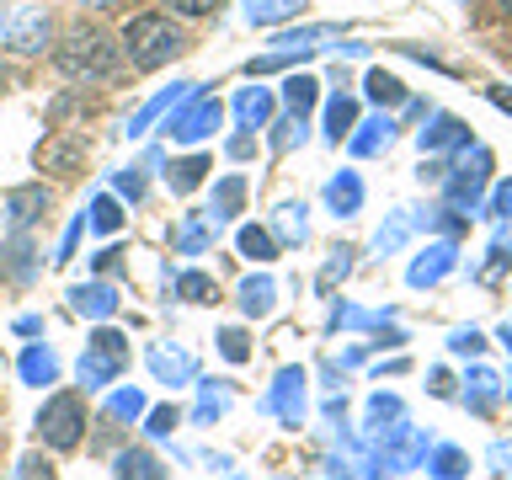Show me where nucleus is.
Returning a JSON list of instances; mask_svg holds the SVG:
<instances>
[{"mask_svg":"<svg viewBox=\"0 0 512 480\" xmlns=\"http://www.w3.org/2000/svg\"><path fill=\"white\" fill-rule=\"evenodd\" d=\"M486 96H491V102H496V107H502V112H512V86H491Z\"/></svg>","mask_w":512,"mask_h":480,"instance_id":"nucleus-57","label":"nucleus"},{"mask_svg":"<svg viewBox=\"0 0 512 480\" xmlns=\"http://www.w3.org/2000/svg\"><path fill=\"white\" fill-rule=\"evenodd\" d=\"M224 150H230V160H246V155L256 150V134H251V128H235V134H230V144H224Z\"/></svg>","mask_w":512,"mask_h":480,"instance_id":"nucleus-53","label":"nucleus"},{"mask_svg":"<svg viewBox=\"0 0 512 480\" xmlns=\"http://www.w3.org/2000/svg\"><path fill=\"white\" fill-rule=\"evenodd\" d=\"M502 11H507V16H512V0H502Z\"/></svg>","mask_w":512,"mask_h":480,"instance_id":"nucleus-61","label":"nucleus"},{"mask_svg":"<svg viewBox=\"0 0 512 480\" xmlns=\"http://www.w3.org/2000/svg\"><path fill=\"white\" fill-rule=\"evenodd\" d=\"M38 272H43V256H38V246L27 240V230H11L6 251H0V278H11V283H32Z\"/></svg>","mask_w":512,"mask_h":480,"instance_id":"nucleus-18","label":"nucleus"},{"mask_svg":"<svg viewBox=\"0 0 512 480\" xmlns=\"http://www.w3.org/2000/svg\"><path fill=\"white\" fill-rule=\"evenodd\" d=\"M395 139H400V123L390 118V112H374L368 123H358V128L347 134V150L358 155V160H374V155H384V150H390Z\"/></svg>","mask_w":512,"mask_h":480,"instance_id":"nucleus-16","label":"nucleus"},{"mask_svg":"<svg viewBox=\"0 0 512 480\" xmlns=\"http://www.w3.org/2000/svg\"><path fill=\"white\" fill-rule=\"evenodd\" d=\"M208 171H214V160H208V155H182V160H171L166 187L176 192V198H187V192H198L208 182Z\"/></svg>","mask_w":512,"mask_h":480,"instance_id":"nucleus-26","label":"nucleus"},{"mask_svg":"<svg viewBox=\"0 0 512 480\" xmlns=\"http://www.w3.org/2000/svg\"><path fill=\"white\" fill-rule=\"evenodd\" d=\"M363 326H384V315L352 310V304H336V310H331V331H363Z\"/></svg>","mask_w":512,"mask_h":480,"instance_id":"nucleus-42","label":"nucleus"},{"mask_svg":"<svg viewBox=\"0 0 512 480\" xmlns=\"http://www.w3.org/2000/svg\"><path fill=\"white\" fill-rule=\"evenodd\" d=\"M304 214H310V208L294 203V198L278 203V208H272V224H267L272 240H278V246H304V240H310V219H304Z\"/></svg>","mask_w":512,"mask_h":480,"instance_id":"nucleus-23","label":"nucleus"},{"mask_svg":"<svg viewBox=\"0 0 512 480\" xmlns=\"http://www.w3.org/2000/svg\"><path fill=\"white\" fill-rule=\"evenodd\" d=\"M491 464H496V470H507V464H512V448L496 443V448H491Z\"/></svg>","mask_w":512,"mask_h":480,"instance_id":"nucleus-58","label":"nucleus"},{"mask_svg":"<svg viewBox=\"0 0 512 480\" xmlns=\"http://www.w3.org/2000/svg\"><path fill=\"white\" fill-rule=\"evenodd\" d=\"M192 91H198V80H176V86L155 91L150 102H144V107L134 112V118H128V128H123V134H128V139H144V134H150V128H155L160 118H171V112L182 107V102H187Z\"/></svg>","mask_w":512,"mask_h":480,"instance_id":"nucleus-10","label":"nucleus"},{"mask_svg":"<svg viewBox=\"0 0 512 480\" xmlns=\"http://www.w3.org/2000/svg\"><path fill=\"white\" fill-rule=\"evenodd\" d=\"M454 267H459V246H454V240H432L427 251H416V256H411L406 283H411V288H438Z\"/></svg>","mask_w":512,"mask_h":480,"instance_id":"nucleus-9","label":"nucleus"},{"mask_svg":"<svg viewBox=\"0 0 512 480\" xmlns=\"http://www.w3.org/2000/svg\"><path fill=\"white\" fill-rule=\"evenodd\" d=\"M326 208L336 219H352L363 208V176L358 171H336L331 182H326Z\"/></svg>","mask_w":512,"mask_h":480,"instance_id":"nucleus-24","label":"nucleus"},{"mask_svg":"<svg viewBox=\"0 0 512 480\" xmlns=\"http://www.w3.org/2000/svg\"><path fill=\"white\" fill-rule=\"evenodd\" d=\"M171 16H187V22H198V16H214L224 0H166Z\"/></svg>","mask_w":512,"mask_h":480,"instance_id":"nucleus-50","label":"nucleus"},{"mask_svg":"<svg viewBox=\"0 0 512 480\" xmlns=\"http://www.w3.org/2000/svg\"><path fill=\"white\" fill-rule=\"evenodd\" d=\"M427 470H432V480H464V475H470V454L454 448V443H443V448H432V454H427Z\"/></svg>","mask_w":512,"mask_h":480,"instance_id":"nucleus-37","label":"nucleus"},{"mask_svg":"<svg viewBox=\"0 0 512 480\" xmlns=\"http://www.w3.org/2000/svg\"><path fill=\"white\" fill-rule=\"evenodd\" d=\"M16 480H54V464L38 459V454H27L22 464H16Z\"/></svg>","mask_w":512,"mask_h":480,"instance_id":"nucleus-52","label":"nucleus"},{"mask_svg":"<svg viewBox=\"0 0 512 480\" xmlns=\"http://www.w3.org/2000/svg\"><path fill=\"white\" fill-rule=\"evenodd\" d=\"M283 102H288V112H299V118H304V112L320 102V80L315 75H288L283 80Z\"/></svg>","mask_w":512,"mask_h":480,"instance_id":"nucleus-38","label":"nucleus"},{"mask_svg":"<svg viewBox=\"0 0 512 480\" xmlns=\"http://www.w3.org/2000/svg\"><path fill=\"white\" fill-rule=\"evenodd\" d=\"M54 64H59L64 80H86V86H96V80H107L112 70H118V43H112L102 27H75L54 43Z\"/></svg>","mask_w":512,"mask_h":480,"instance_id":"nucleus-2","label":"nucleus"},{"mask_svg":"<svg viewBox=\"0 0 512 480\" xmlns=\"http://www.w3.org/2000/svg\"><path fill=\"white\" fill-rule=\"evenodd\" d=\"M267 128H272V150H294V144H304V134H310V128H304V118H299V112H288V118L267 123Z\"/></svg>","mask_w":512,"mask_h":480,"instance_id":"nucleus-41","label":"nucleus"},{"mask_svg":"<svg viewBox=\"0 0 512 480\" xmlns=\"http://www.w3.org/2000/svg\"><path fill=\"white\" fill-rule=\"evenodd\" d=\"M219 352H224L230 363H246V358H251V342H246V331H240V326H224V331H219Z\"/></svg>","mask_w":512,"mask_h":480,"instance_id":"nucleus-46","label":"nucleus"},{"mask_svg":"<svg viewBox=\"0 0 512 480\" xmlns=\"http://www.w3.org/2000/svg\"><path fill=\"white\" fill-rule=\"evenodd\" d=\"M384 422H400V400H395V395H374V400H368V427H363V432L374 438Z\"/></svg>","mask_w":512,"mask_h":480,"instance_id":"nucleus-44","label":"nucleus"},{"mask_svg":"<svg viewBox=\"0 0 512 480\" xmlns=\"http://www.w3.org/2000/svg\"><path fill=\"white\" fill-rule=\"evenodd\" d=\"M304 11V0H246V22L251 27H283Z\"/></svg>","mask_w":512,"mask_h":480,"instance_id":"nucleus-31","label":"nucleus"},{"mask_svg":"<svg viewBox=\"0 0 512 480\" xmlns=\"http://www.w3.org/2000/svg\"><path fill=\"white\" fill-rule=\"evenodd\" d=\"M240 203H246V176H240V171L219 176V182H214V203H208V208H214V214L230 224V219L240 214Z\"/></svg>","mask_w":512,"mask_h":480,"instance_id":"nucleus-33","label":"nucleus"},{"mask_svg":"<svg viewBox=\"0 0 512 480\" xmlns=\"http://www.w3.org/2000/svg\"><path fill=\"white\" fill-rule=\"evenodd\" d=\"M16 374H22V384H32V390H43V384H59V358H54V347L27 342L22 358H16Z\"/></svg>","mask_w":512,"mask_h":480,"instance_id":"nucleus-22","label":"nucleus"},{"mask_svg":"<svg viewBox=\"0 0 512 480\" xmlns=\"http://www.w3.org/2000/svg\"><path fill=\"white\" fill-rule=\"evenodd\" d=\"M326 43H342V27H331V22L283 27V32H272V48H267V54H304V59H310L315 48H326Z\"/></svg>","mask_w":512,"mask_h":480,"instance_id":"nucleus-14","label":"nucleus"},{"mask_svg":"<svg viewBox=\"0 0 512 480\" xmlns=\"http://www.w3.org/2000/svg\"><path fill=\"white\" fill-rule=\"evenodd\" d=\"M464 384H470V390H464V406L480 411V416H486V411L496 406V395H502V379H496L486 363H475L470 374H464Z\"/></svg>","mask_w":512,"mask_h":480,"instance_id":"nucleus-27","label":"nucleus"},{"mask_svg":"<svg viewBox=\"0 0 512 480\" xmlns=\"http://www.w3.org/2000/svg\"><path fill=\"white\" fill-rule=\"evenodd\" d=\"M86 6H96V11H107V6H118V0H86Z\"/></svg>","mask_w":512,"mask_h":480,"instance_id":"nucleus-59","label":"nucleus"},{"mask_svg":"<svg viewBox=\"0 0 512 480\" xmlns=\"http://www.w3.org/2000/svg\"><path fill=\"white\" fill-rule=\"evenodd\" d=\"M480 347H486V336H480L475 326H470V331H454V336H448V352H454V358H480Z\"/></svg>","mask_w":512,"mask_h":480,"instance_id":"nucleus-49","label":"nucleus"},{"mask_svg":"<svg viewBox=\"0 0 512 480\" xmlns=\"http://www.w3.org/2000/svg\"><path fill=\"white\" fill-rule=\"evenodd\" d=\"M235 246H240V256H251V262H272V256H278V240H272L267 224H240Z\"/></svg>","mask_w":512,"mask_h":480,"instance_id":"nucleus-35","label":"nucleus"},{"mask_svg":"<svg viewBox=\"0 0 512 480\" xmlns=\"http://www.w3.org/2000/svg\"><path fill=\"white\" fill-rule=\"evenodd\" d=\"M219 230H224V219L214 214V208H198V214H182V219H176L171 246L182 251V256H203V251L219 240Z\"/></svg>","mask_w":512,"mask_h":480,"instance_id":"nucleus-13","label":"nucleus"},{"mask_svg":"<svg viewBox=\"0 0 512 480\" xmlns=\"http://www.w3.org/2000/svg\"><path fill=\"white\" fill-rule=\"evenodd\" d=\"M48 203H54V192H48L43 182L11 187V192H6V224H11V230H32V224L48 214Z\"/></svg>","mask_w":512,"mask_h":480,"instance_id":"nucleus-15","label":"nucleus"},{"mask_svg":"<svg viewBox=\"0 0 512 480\" xmlns=\"http://www.w3.org/2000/svg\"><path fill=\"white\" fill-rule=\"evenodd\" d=\"M144 411H150V400H144V390H134V384H123V390L107 395V422H144Z\"/></svg>","mask_w":512,"mask_h":480,"instance_id":"nucleus-36","label":"nucleus"},{"mask_svg":"<svg viewBox=\"0 0 512 480\" xmlns=\"http://www.w3.org/2000/svg\"><path fill=\"white\" fill-rule=\"evenodd\" d=\"M112 475L118 480H166V470H160V459L150 448H123V454L112 459Z\"/></svg>","mask_w":512,"mask_h":480,"instance_id":"nucleus-29","label":"nucleus"},{"mask_svg":"<svg viewBox=\"0 0 512 480\" xmlns=\"http://www.w3.org/2000/svg\"><path fill=\"white\" fill-rule=\"evenodd\" d=\"M486 187H491V150L486 144H470L459 166H448V176H443V203L470 219L486 208Z\"/></svg>","mask_w":512,"mask_h":480,"instance_id":"nucleus-3","label":"nucleus"},{"mask_svg":"<svg viewBox=\"0 0 512 480\" xmlns=\"http://www.w3.org/2000/svg\"><path fill=\"white\" fill-rule=\"evenodd\" d=\"M80 230H86V214H75V219H70V230H64V240H59V256H54L59 267L75 256V246H80Z\"/></svg>","mask_w":512,"mask_h":480,"instance_id":"nucleus-51","label":"nucleus"},{"mask_svg":"<svg viewBox=\"0 0 512 480\" xmlns=\"http://www.w3.org/2000/svg\"><path fill=\"white\" fill-rule=\"evenodd\" d=\"M144 432H150V438H171V432H176V406L144 411Z\"/></svg>","mask_w":512,"mask_h":480,"instance_id":"nucleus-48","label":"nucleus"},{"mask_svg":"<svg viewBox=\"0 0 512 480\" xmlns=\"http://www.w3.org/2000/svg\"><path fill=\"white\" fill-rule=\"evenodd\" d=\"M416 144H422V155H443V150L464 155V150L475 144V134L464 128V118H454V112H432L427 128L416 134Z\"/></svg>","mask_w":512,"mask_h":480,"instance_id":"nucleus-11","label":"nucleus"},{"mask_svg":"<svg viewBox=\"0 0 512 480\" xmlns=\"http://www.w3.org/2000/svg\"><path fill=\"white\" fill-rule=\"evenodd\" d=\"M480 214H486V219H496V224H502V219H512V176H507V182H496V192L486 198V208H480Z\"/></svg>","mask_w":512,"mask_h":480,"instance_id":"nucleus-47","label":"nucleus"},{"mask_svg":"<svg viewBox=\"0 0 512 480\" xmlns=\"http://www.w3.org/2000/svg\"><path fill=\"white\" fill-rule=\"evenodd\" d=\"M502 342H507V352H512V326H502Z\"/></svg>","mask_w":512,"mask_h":480,"instance_id":"nucleus-60","label":"nucleus"},{"mask_svg":"<svg viewBox=\"0 0 512 480\" xmlns=\"http://www.w3.org/2000/svg\"><path fill=\"white\" fill-rule=\"evenodd\" d=\"M112 192H118V198H128V203H139V198H144V171H139V166L112 171Z\"/></svg>","mask_w":512,"mask_h":480,"instance_id":"nucleus-45","label":"nucleus"},{"mask_svg":"<svg viewBox=\"0 0 512 480\" xmlns=\"http://www.w3.org/2000/svg\"><path fill=\"white\" fill-rule=\"evenodd\" d=\"M422 214H416V208H395V214L390 219H384L379 224V230H374V256H390V251H400V246H406V240L416 235V230H422Z\"/></svg>","mask_w":512,"mask_h":480,"instance_id":"nucleus-21","label":"nucleus"},{"mask_svg":"<svg viewBox=\"0 0 512 480\" xmlns=\"http://www.w3.org/2000/svg\"><path fill=\"white\" fill-rule=\"evenodd\" d=\"M48 43H54V16H48L43 6H22V11L6 22V48H11V54L38 59Z\"/></svg>","mask_w":512,"mask_h":480,"instance_id":"nucleus-7","label":"nucleus"},{"mask_svg":"<svg viewBox=\"0 0 512 480\" xmlns=\"http://www.w3.org/2000/svg\"><path fill=\"white\" fill-rule=\"evenodd\" d=\"M240 310H246L251 320H262V315H272V310H278V283H272L267 278V272H251V278L246 283H240Z\"/></svg>","mask_w":512,"mask_h":480,"instance_id":"nucleus-25","label":"nucleus"},{"mask_svg":"<svg viewBox=\"0 0 512 480\" xmlns=\"http://www.w3.org/2000/svg\"><path fill=\"white\" fill-rule=\"evenodd\" d=\"M123 54L134 70H160V64H171L176 54H187V38H182V27L171 22L166 11H144V16H128V27H123Z\"/></svg>","mask_w":512,"mask_h":480,"instance_id":"nucleus-1","label":"nucleus"},{"mask_svg":"<svg viewBox=\"0 0 512 480\" xmlns=\"http://www.w3.org/2000/svg\"><path fill=\"white\" fill-rule=\"evenodd\" d=\"M352 256H358L352 246H336V251L326 256V267H320V278H315V288H320V294H331V288L347 278V272H352Z\"/></svg>","mask_w":512,"mask_h":480,"instance_id":"nucleus-40","label":"nucleus"},{"mask_svg":"<svg viewBox=\"0 0 512 480\" xmlns=\"http://www.w3.org/2000/svg\"><path fill=\"white\" fill-rule=\"evenodd\" d=\"M219 123H224V107H219L214 96H208V91L198 86V91H192L187 102L166 118V134H171V144H203Z\"/></svg>","mask_w":512,"mask_h":480,"instance_id":"nucleus-6","label":"nucleus"},{"mask_svg":"<svg viewBox=\"0 0 512 480\" xmlns=\"http://www.w3.org/2000/svg\"><path fill=\"white\" fill-rule=\"evenodd\" d=\"M352 128H358V96H352V91H336L331 102H326V139L342 144Z\"/></svg>","mask_w":512,"mask_h":480,"instance_id":"nucleus-28","label":"nucleus"},{"mask_svg":"<svg viewBox=\"0 0 512 480\" xmlns=\"http://www.w3.org/2000/svg\"><path fill=\"white\" fill-rule=\"evenodd\" d=\"M363 96L379 107H406V80L390 75V70H368L363 75Z\"/></svg>","mask_w":512,"mask_h":480,"instance_id":"nucleus-32","label":"nucleus"},{"mask_svg":"<svg viewBox=\"0 0 512 480\" xmlns=\"http://www.w3.org/2000/svg\"><path fill=\"white\" fill-rule=\"evenodd\" d=\"M118 256H123L118 246H107V251H96V256H91V267H96V272H112V267H118Z\"/></svg>","mask_w":512,"mask_h":480,"instance_id":"nucleus-54","label":"nucleus"},{"mask_svg":"<svg viewBox=\"0 0 512 480\" xmlns=\"http://www.w3.org/2000/svg\"><path fill=\"white\" fill-rule=\"evenodd\" d=\"M128 368V336L123 331H112L107 320L91 331V342H86V352H80V363H75V374H80V384L86 390H102V384H112Z\"/></svg>","mask_w":512,"mask_h":480,"instance_id":"nucleus-5","label":"nucleus"},{"mask_svg":"<svg viewBox=\"0 0 512 480\" xmlns=\"http://www.w3.org/2000/svg\"><path fill=\"white\" fill-rule=\"evenodd\" d=\"M144 363H150L155 384H171V390H182V384H198V358H192L187 347H166V342H155L150 352H144Z\"/></svg>","mask_w":512,"mask_h":480,"instance_id":"nucleus-12","label":"nucleus"},{"mask_svg":"<svg viewBox=\"0 0 512 480\" xmlns=\"http://www.w3.org/2000/svg\"><path fill=\"white\" fill-rule=\"evenodd\" d=\"M38 438L54 448V454H70V448L86 438V400L70 395V390H59V395H48L43 406H38Z\"/></svg>","mask_w":512,"mask_h":480,"instance_id":"nucleus-4","label":"nucleus"},{"mask_svg":"<svg viewBox=\"0 0 512 480\" xmlns=\"http://www.w3.org/2000/svg\"><path fill=\"white\" fill-rule=\"evenodd\" d=\"M16 336H43V315H22L16 320Z\"/></svg>","mask_w":512,"mask_h":480,"instance_id":"nucleus-55","label":"nucleus"},{"mask_svg":"<svg viewBox=\"0 0 512 480\" xmlns=\"http://www.w3.org/2000/svg\"><path fill=\"white\" fill-rule=\"evenodd\" d=\"M171 278V272H166ZM171 288H176V299H187V304H208L214 299V278L208 272H182V278H171Z\"/></svg>","mask_w":512,"mask_h":480,"instance_id":"nucleus-39","label":"nucleus"},{"mask_svg":"<svg viewBox=\"0 0 512 480\" xmlns=\"http://www.w3.org/2000/svg\"><path fill=\"white\" fill-rule=\"evenodd\" d=\"M224 411H230V384H219V379L198 384V406H192V422H198V427H214Z\"/></svg>","mask_w":512,"mask_h":480,"instance_id":"nucleus-30","label":"nucleus"},{"mask_svg":"<svg viewBox=\"0 0 512 480\" xmlns=\"http://www.w3.org/2000/svg\"><path fill=\"white\" fill-rule=\"evenodd\" d=\"M502 267H512V219L496 224V235H491V267L480 272V278H491V272H502Z\"/></svg>","mask_w":512,"mask_h":480,"instance_id":"nucleus-43","label":"nucleus"},{"mask_svg":"<svg viewBox=\"0 0 512 480\" xmlns=\"http://www.w3.org/2000/svg\"><path fill=\"white\" fill-rule=\"evenodd\" d=\"M118 304H123V294H118V283H107V278L70 288V310L86 315V320H112V315H118Z\"/></svg>","mask_w":512,"mask_h":480,"instance_id":"nucleus-17","label":"nucleus"},{"mask_svg":"<svg viewBox=\"0 0 512 480\" xmlns=\"http://www.w3.org/2000/svg\"><path fill=\"white\" fill-rule=\"evenodd\" d=\"M432 395H454V379H448L443 368H432Z\"/></svg>","mask_w":512,"mask_h":480,"instance_id":"nucleus-56","label":"nucleus"},{"mask_svg":"<svg viewBox=\"0 0 512 480\" xmlns=\"http://www.w3.org/2000/svg\"><path fill=\"white\" fill-rule=\"evenodd\" d=\"M304 368H278V379H272V390L262 395V411H272L283 427H299L304 416Z\"/></svg>","mask_w":512,"mask_h":480,"instance_id":"nucleus-8","label":"nucleus"},{"mask_svg":"<svg viewBox=\"0 0 512 480\" xmlns=\"http://www.w3.org/2000/svg\"><path fill=\"white\" fill-rule=\"evenodd\" d=\"M80 160H86V144L70 139V134H48V139L38 144V166H43V171L75 176V171H80Z\"/></svg>","mask_w":512,"mask_h":480,"instance_id":"nucleus-19","label":"nucleus"},{"mask_svg":"<svg viewBox=\"0 0 512 480\" xmlns=\"http://www.w3.org/2000/svg\"><path fill=\"white\" fill-rule=\"evenodd\" d=\"M272 107H278V96H272L267 86H240L235 91V128H267L272 123Z\"/></svg>","mask_w":512,"mask_h":480,"instance_id":"nucleus-20","label":"nucleus"},{"mask_svg":"<svg viewBox=\"0 0 512 480\" xmlns=\"http://www.w3.org/2000/svg\"><path fill=\"white\" fill-rule=\"evenodd\" d=\"M86 224L96 235H118L123 230V203L112 198V192H96V198L86 203Z\"/></svg>","mask_w":512,"mask_h":480,"instance_id":"nucleus-34","label":"nucleus"}]
</instances>
